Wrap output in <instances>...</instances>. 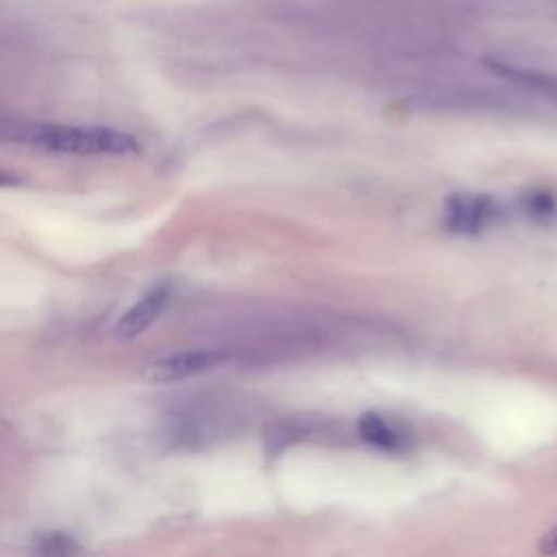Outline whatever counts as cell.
<instances>
[{
    "mask_svg": "<svg viewBox=\"0 0 557 557\" xmlns=\"http://www.w3.org/2000/svg\"><path fill=\"white\" fill-rule=\"evenodd\" d=\"M359 435L363 442H368L370 446H376L381 450H403L407 446V435L396 429L394 424H389L383 416L379 413H363L359 418Z\"/></svg>",
    "mask_w": 557,
    "mask_h": 557,
    "instance_id": "obj_6",
    "label": "cell"
},
{
    "mask_svg": "<svg viewBox=\"0 0 557 557\" xmlns=\"http://www.w3.org/2000/svg\"><path fill=\"white\" fill-rule=\"evenodd\" d=\"M22 178L15 174V172H7V170H0V187H15L20 185Z\"/></svg>",
    "mask_w": 557,
    "mask_h": 557,
    "instance_id": "obj_9",
    "label": "cell"
},
{
    "mask_svg": "<svg viewBox=\"0 0 557 557\" xmlns=\"http://www.w3.org/2000/svg\"><path fill=\"white\" fill-rule=\"evenodd\" d=\"M0 141L41 148L61 154H115L128 157L141 150L139 141L122 131L104 126H70V124H41L0 115Z\"/></svg>",
    "mask_w": 557,
    "mask_h": 557,
    "instance_id": "obj_1",
    "label": "cell"
},
{
    "mask_svg": "<svg viewBox=\"0 0 557 557\" xmlns=\"http://www.w3.org/2000/svg\"><path fill=\"white\" fill-rule=\"evenodd\" d=\"M540 553L555 555L557 553V527H553L540 542Z\"/></svg>",
    "mask_w": 557,
    "mask_h": 557,
    "instance_id": "obj_8",
    "label": "cell"
},
{
    "mask_svg": "<svg viewBox=\"0 0 557 557\" xmlns=\"http://www.w3.org/2000/svg\"><path fill=\"white\" fill-rule=\"evenodd\" d=\"M231 355L226 350H187L168 355L148 366L146 376L154 383H172L187 376H196L200 372L213 370L228 361Z\"/></svg>",
    "mask_w": 557,
    "mask_h": 557,
    "instance_id": "obj_2",
    "label": "cell"
},
{
    "mask_svg": "<svg viewBox=\"0 0 557 557\" xmlns=\"http://www.w3.org/2000/svg\"><path fill=\"white\" fill-rule=\"evenodd\" d=\"M170 300V287L168 285H157L144 298H139L115 324V335L120 339H131L141 335L165 309Z\"/></svg>",
    "mask_w": 557,
    "mask_h": 557,
    "instance_id": "obj_3",
    "label": "cell"
},
{
    "mask_svg": "<svg viewBox=\"0 0 557 557\" xmlns=\"http://www.w3.org/2000/svg\"><path fill=\"white\" fill-rule=\"evenodd\" d=\"M496 213L487 196H453L446 209V224L457 233H476Z\"/></svg>",
    "mask_w": 557,
    "mask_h": 557,
    "instance_id": "obj_4",
    "label": "cell"
},
{
    "mask_svg": "<svg viewBox=\"0 0 557 557\" xmlns=\"http://www.w3.org/2000/svg\"><path fill=\"white\" fill-rule=\"evenodd\" d=\"M485 65L511 81V83H518L531 91H537L546 98H553L557 100V76L555 74H548V72H540V70H533V67H522V65H516V63H509V61H503V59H487Z\"/></svg>",
    "mask_w": 557,
    "mask_h": 557,
    "instance_id": "obj_5",
    "label": "cell"
},
{
    "mask_svg": "<svg viewBox=\"0 0 557 557\" xmlns=\"http://www.w3.org/2000/svg\"><path fill=\"white\" fill-rule=\"evenodd\" d=\"M524 209L535 220H550L557 213V200L550 191H529L524 198Z\"/></svg>",
    "mask_w": 557,
    "mask_h": 557,
    "instance_id": "obj_7",
    "label": "cell"
}]
</instances>
